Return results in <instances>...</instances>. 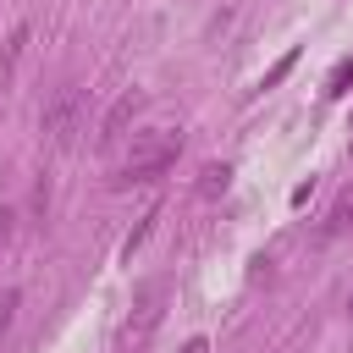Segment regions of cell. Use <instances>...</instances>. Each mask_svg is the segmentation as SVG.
I'll list each match as a JSON object with an SVG mask.
<instances>
[{
    "label": "cell",
    "mask_w": 353,
    "mask_h": 353,
    "mask_svg": "<svg viewBox=\"0 0 353 353\" xmlns=\"http://www.w3.org/2000/svg\"><path fill=\"white\" fill-rule=\"evenodd\" d=\"M347 221H353V188L331 204V215H325V226H320V237H336V232H347Z\"/></svg>",
    "instance_id": "5"
},
{
    "label": "cell",
    "mask_w": 353,
    "mask_h": 353,
    "mask_svg": "<svg viewBox=\"0 0 353 353\" xmlns=\"http://www.w3.org/2000/svg\"><path fill=\"white\" fill-rule=\"evenodd\" d=\"M347 309H353V292H347Z\"/></svg>",
    "instance_id": "13"
},
{
    "label": "cell",
    "mask_w": 353,
    "mask_h": 353,
    "mask_svg": "<svg viewBox=\"0 0 353 353\" xmlns=\"http://www.w3.org/2000/svg\"><path fill=\"white\" fill-rule=\"evenodd\" d=\"M347 83H353V55L331 66V77H325V99H342V94H347Z\"/></svg>",
    "instance_id": "8"
},
{
    "label": "cell",
    "mask_w": 353,
    "mask_h": 353,
    "mask_svg": "<svg viewBox=\"0 0 353 353\" xmlns=\"http://www.w3.org/2000/svg\"><path fill=\"white\" fill-rule=\"evenodd\" d=\"M17 303H22V292H17V287H6V292H0V342H6L11 320H17Z\"/></svg>",
    "instance_id": "9"
},
{
    "label": "cell",
    "mask_w": 353,
    "mask_h": 353,
    "mask_svg": "<svg viewBox=\"0 0 353 353\" xmlns=\"http://www.w3.org/2000/svg\"><path fill=\"white\" fill-rule=\"evenodd\" d=\"M39 127H44V143H50V149H72L77 132H83V88L66 83V88L44 105V121H39Z\"/></svg>",
    "instance_id": "2"
},
{
    "label": "cell",
    "mask_w": 353,
    "mask_h": 353,
    "mask_svg": "<svg viewBox=\"0 0 353 353\" xmlns=\"http://www.w3.org/2000/svg\"><path fill=\"white\" fill-rule=\"evenodd\" d=\"M138 110H143V94H138V88H127V94H121V99L105 110V121H99V149H110V143L127 132V121H132Z\"/></svg>",
    "instance_id": "3"
},
{
    "label": "cell",
    "mask_w": 353,
    "mask_h": 353,
    "mask_svg": "<svg viewBox=\"0 0 353 353\" xmlns=\"http://www.w3.org/2000/svg\"><path fill=\"white\" fill-rule=\"evenodd\" d=\"M154 221H160V204H154V210H149V215H143V221H138V226H132V237H127V243H121V259H132V254H138V248H143V237H149V232H154Z\"/></svg>",
    "instance_id": "7"
},
{
    "label": "cell",
    "mask_w": 353,
    "mask_h": 353,
    "mask_svg": "<svg viewBox=\"0 0 353 353\" xmlns=\"http://www.w3.org/2000/svg\"><path fill=\"white\" fill-rule=\"evenodd\" d=\"M182 353H210V342H204V336H193V342H188Z\"/></svg>",
    "instance_id": "12"
},
{
    "label": "cell",
    "mask_w": 353,
    "mask_h": 353,
    "mask_svg": "<svg viewBox=\"0 0 353 353\" xmlns=\"http://www.w3.org/2000/svg\"><path fill=\"white\" fill-rule=\"evenodd\" d=\"M28 39H33L28 22H17V28L6 33V44H0V88L17 83V66H22V55H28Z\"/></svg>",
    "instance_id": "4"
},
{
    "label": "cell",
    "mask_w": 353,
    "mask_h": 353,
    "mask_svg": "<svg viewBox=\"0 0 353 353\" xmlns=\"http://www.w3.org/2000/svg\"><path fill=\"white\" fill-rule=\"evenodd\" d=\"M292 61H298V50H287V55H281V61H276V66L265 72V83H259V88H276V83H281V77L292 72Z\"/></svg>",
    "instance_id": "10"
},
{
    "label": "cell",
    "mask_w": 353,
    "mask_h": 353,
    "mask_svg": "<svg viewBox=\"0 0 353 353\" xmlns=\"http://www.w3.org/2000/svg\"><path fill=\"white\" fill-rule=\"evenodd\" d=\"M176 154H182V132H171V127L143 132V138L132 143V154L121 160L116 188H143V182H160V176L176 165Z\"/></svg>",
    "instance_id": "1"
},
{
    "label": "cell",
    "mask_w": 353,
    "mask_h": 353,
    "mask_svg": "<svg viewBox=\"0 0 353 353\" xmlns=\"http://www.w3.org/2000/svg\"><path fill=\"white\" fill-rule=\"evenodd\" d=\"M11 226H17V210H0V248L11 243Z\"/></svg>",
    "instance_id": "11"
},
{
    "label": "cell",
    "mask_w": 353,
    "mask_h": 353,
    "mask_svg": "<svg viewBox=\"0 0 353 353\" xmlns=\"http://www.w3.org/2000/svg\"><path fill=\"white\" fill-rule=\"evenodd\" d=\"M55 6H61V0H55Z\"/></svg>",
    "instance_id": "14"
},
{
    "label": "cell",
    "mask_w": 353,
    "mask_h": 353,
    "mask_svg": "<svg viewBox=\"0 0 353 353\" xmlns=\"http://www.w3.org/2000/svg\"><path fill=\"white\" fill-rule=\"evenodd\" d=\"M226 182H232V165H204V171H199V193H204V199L226 193Z\"/></svg>",
    "instance_id": "6"
}]
</instances>
